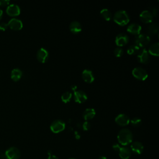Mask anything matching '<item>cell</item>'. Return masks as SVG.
<instances>
[{"mask_svg": "<svg viewBox=\"0 0 159 159\" xmlns=\"http://www.w3.org/2000/svg\"><path fill=\"white\" fill-rule=\"evenodd\" d=\"M48 157L47 159H58V158L57 157L52 154L51 151H48Z\"/></svg>", "mask_w": 159, "mask_h": 159, "instance_id": "obj_32", "label": "cell"}, {"mask_svg": "<svg viewBox=\"0 0 159 159\" xmlns=\"http://www.w3.org/2000/svg\"><path fill=\"white\" fill-rule=\"evenodd\" d=\"M132 74L133 76L135 78L144 81L148 78V73L147 71L142 67H135L132 71Z\"/></svg>", "mask_w": 159, "mask_h": 159, "instance_id": "obj_4", "label": "cell"}, {"mask_svg": "<svg viewBox=\"0 0 159 159\" xmlns=\"http://www.w3.org/2000/svg\"><path fill=\"white\" fill-rule=\"evenodd\" d=\"M69 159H75V158H69Z\"/></svg>", "mask_w": 159, "mask_h": 159, "instance_id": "obj_38", "label": "cell"}, {"mask_svg": "<svg viewBox=\"0 0 159 159\" xmlns=\"http://www.w3.org/2000/svg\"><path fill=\"white\" fill-rule=\"evenodd\" d=\"M137 59H138V61H140V63H148L150 59L149 53L148 51L145 48H143L141 50H139L137 54Z\"/></svg>", "mask_w": 159, "mask_h": 159, "instance_id": "obj_14", "label": "cell"}, {"mask_svg": "<svg viewBox=\"0 0 159 159\" xmlns=\"http://www.w3.org/2000/svg\"><path fill=\"white\" fill-rule=\"evenodd\" d=\"M8 27H9L11 29L14 30H20L23 27L22 22L17 18H12L11 19L8 23Z\"/></svg>", "mask_w": 159, "mask_h": 159, "instance_id": "obj_10", "label": "cell"}, {"mask_svg": "<svg viewBox=\"0 0 159 159\" xmlns=\"http://www.w3.org/2000/svg\"><path fill=\"white\" fill-rule=\"evenodd\" d=\"M22 76V71L19 68H14L11 73V78L14 81H19Z\"/></svg>", "mask_w": 159, "mask_h": 159, "instance_id": "obj_21", "label": "cell"}, {"mask_svg": "<svg viewBox=\"0 0 159 159\" xmlns=\"http://www.w3.org/2000/svg\"><path fill=\"white\" fill-rule=\"evenodd\" d=\"M133 135L132 132L128 129H121L117 134V140L120 144L123 146H126L132 143Z\"/></svg>", "mask_w": 159, "mask_h": 159, "instance_id": "obj_1", "label": "cell"}, {"mask_svg": "<svg viewBox=\"0 0 159 159\" xmlns=\"http://www.w3.org/2000/svg\"><path fill=\"white\" fill-rule=\"evenodd\" d=\"M158 30V24L156 23H153L150 24L148 27V32L151 35H154L157 33Z\"/></svg>", "mask_w": 159, "mask_h": 159, "instance_id": "obj_25", "label": "cell"}, {"mask_svg": "<svg viewBox=\"0 0 159 159\" xmlns=\"http://www.w3.org/2000/svg\"><path fill=\"white\" fill-rule=\"evenodd\" d=\"M50 128L52 132L57 134L65 129V123L61 120H55L52 122Z\"/></svg>", "mask_w": 159, "mask_h": 159, "instance_id": "obj_6", "label": "cell"}, {"mask_svg": "<svg viewBox=\"0 0 159 159\" xmlns=\"http://www.w3.org/2000/svg\"><path fill=\"white\" fill-rule=\"evenodd\" d=\"M120 146L118 143H115V144L113 145L112 148H113V149H114L116 152H118V151H119V148H120Z\"/></svg>", "mask_w": 159, "mask_h": 159, "instance_id": "obj_33", "label": "cell"}, {"mask_svg": "<svg viewBox=\"0 0 159 159\" xmlns=\"http://www.w3.org/2000/svg\"><path fill=\"white\" fill-rule=\"evenodd\" d=\"M37 58L41 63H45L48 58V52L45 48H40L37 52Z\"/></svg>", "mask_w": 159, "mask_h": 159, "instance_id": "obj_12", "label": "cell"}, {"mask_svg": "<svg viewBox=\"0 0 159 159\" xmlns=\"http://www.w3.org/2000/svg\"><path fill=\"white\" fill-rule=\"evenodd\" d=\"M88 99L87 94L85 92L81 90L74 91V100L76 102L82 104L84 102Z\"/></svg>", "mask_w": 159, "mask_h": 159, "instance_id": "obj_8", "label": "cell"}, {"mask_svg": "<svg viewBox=\"0 0 159 159\" xmlns=\"http://www.w3.org/2000/svg\"><path fill=\"white\" fill-rule=\"evenodd\" d=\"M129 16L128 13L124 10H119L116 12L114 15L113 20L118 25L124 26L129 22Z\"/></svg>", "mask_w": 159, "mask_h": 159, "instance_id": "obj_2", "label": "cell"}, {"mask_svg": "<svg viewBox=\"0 0 159 159\" xmlns=\"http://www.w3.org/2000/svg\"><path fill=\"white\" fill-rule=\"evenodd\" d=\"M4 155L7 159H19L20 152L17 147H11L6 150Z\"/></svg>", "mask_w": 159, "mask_h": 159, "instance_id": "obj_5", "label": "cell"}, {"mask_svg": "<svg viewBox=\"0 0 159 159\" xmlns=\"http://www.w3.org/2000/svg\"><path fill=\"white\" fill-rule=\"evenodd\" d=\"M139 17L141 21L146 24L152 22L153 19L152 14L150 12V11L148 10H144L142 11L139 15Z\"/></svg>", "mask_w": 159, "mask_h": 159, "instance_id": "obj_13", "label": "cell"}, {"mask_svg": "<svg viewBox=\"0 0 159 159\" xmlns=\"http://www.w3.org/2000/svg\"><path fill=\"white\" fill-rule=\"evenodd\" d=\"M150 42V37L149 35L144 34H139L135 38V43L137 46L140 47H144L147 46Z\"/></svg>", "mask_w": 159, "mask_h": 159, "instance_id": "obj_3", "label": "cell"}, {"mask_svg": "<svg viewBox=\"0 0 159 159\" xmlns=\"http://www.w3.org/2000/svg\"><path fill=\"white\" fill-rule=\"evenodd\" d=\"M9 4V0H0V6H7Z\"/></svg>", "mask_w": 159, "mask_h": 159, "instance_id": "obj_31", "label": "cell"}, {"mask_svg": "<svg viewBox=\"0 0 159 159\" xmlns=\"http://www.w3.org/2000/svg\"><path fill=\"white\" fill-rule=\"evenodd\" d=\"M82 78L83 80L88 83H91L94 80V76L92 71L88 69H85L83 71Z\"/></svg>", "mask_w": 159, "mask_h": 159, "instance_id": "obj_15", "label": "cell"}, {"mask_svg": "<svg viewBox=\"0 0 159 159\" xmlns=\"http://www.w3.org/2000/svg\"><path fill=\"white\" fill-rule=\"evenodd\" d=\"M130 150L133 152L134 153L140 155L142 153L143 150V145L140 142H138V141L134 142L131 143Z\"/></svg>", "mask_w": 159, "mask_h": 159, "instance_id": "obj_16", "label": "cell"}, {"mask_svg": "<svg viewBox=\"0 0 159 159\" xmlns=\"http://www.w3.org/2000/svg\"><path fill=\"white\" fill-rule=\"evenodd\" d=\"M140 50V48L137 46L136 45H132L130 46H129L127 50V53L129 55H134V54H137L139 53Z\"/></svg>", "mask_w": 159, "mask_h": 159, "instance_id": "obj_24", "label": "cell"}, {"mask_svg": "<svg viewBox=\"0 0 159 159\" xmlns=\"http://www.w3.org/2000/svg\"><path fill=\"white\" fill-rule=\"evenodd\" d=\"M7 27H8L7 23H6V22H4L0 23V30L4 31L7 29Z\"/></svg>", "mask_w": 159, "mask_h": 159, "instance_id": "obj_30", "label": "cell"}, {"mask_svg": "<svg viewBox=\"0 0 159 159\" xmlns=\"http://www.w3.org/2000/svg\"><path fill=\"white\" fill-rule=\"evenodd\" d=\"M71 97H72L71 93L70 91H66L62 94L61 96V99L63 102L67 103L70 101V99H71Z\"/></svg>", "mask_w": 159, "mask_h": 159, "instance_id": "obj_26", "label": "cell"}, {"mask_svg": "<svg viewBox=\"0 0 159 159\" xmlns=\"http://www.w3.org/2000/svg\"><path fill=\"white\" fill-rule=\"evenodd\" d=\"M2 14H3V11H2V10L0 8V20L1 19V18H2Z\"/></svg>", "mask_w": 159, "mask_h": 159, "instance_id": "obj_35", "label": "cell"}, {"mask_svg": "<svg viewBox=\"0 0 159 159\" xmlns=\"http://www.w3.org/2000/svg\"><path fill=\"white\" fill-rule=\"evenodd\" d=\"M96 115V111L93 108H87L83 113V117L84 119L87 121L93 119Z\"/></svg>", "mask_w": 159, "mask_h": 159, "instance_id": "obj_20", "label": "cell"}, {"mask_svg": "<svg viewBox=\"0 0 159 159\" xmlns=\"http://www.w3.org/2000/svg\"><path fill=\"white\" fill-rule=\"evenodd\" d=\"M100 14L102 18L107 21H109L112 19V14L111 11L107 8H104L101 9V11H100Z\"/></svg>", "mask_w": 159, "mask_h": 159, "instance_id": "obj_23", "label": "cell"}, {"mask_svg": "<svg viewBox=\"0 0 159 159\" xmlns=\"http://www.w3.org/2000/svg\"><path fill=\"white\" fill-rule=\"evenodd\" d=\"M115 122L120 126H125L129 124L130 119L125 114H119L115 118Z\"/></svg>", "mask_w": 159, "mask_h": 159, "instance_id": "obj_11", "label": "cell"}, {"mask_svg": "<svg viewBox=\"0 0 159 159\" xmlns=\"http://www.w3.org/2000/svg\"><path fill=\"white\" fill-rule=\"evenodd\" d=\"M148 53L153 56H158L159 55V43L158 42H155L152 43L148 49Z\"/></svg>", "mask_w": 159, "mask_h": 159, "instance_id": "obj_22", "label": "cell"}, {"mask_svg": "<svg viewBox=\"0 0 159 159\" xmlns=\"http://www.w3.org/2000/svg\"><path fill=\"white\" fill-rule=\"evenodd\" d=\"M142 27L140 25L137 23H132L130 24L127 27V32L134 35H138L140 34Z\"/></svg>", "mask_w": 159, "mask_h": 159, "instance_id": "obj_18", "label": "cell"}, {"mask_svg": "<svg viewBox=\"0 0 159 159\" xmlns=\"http://www.w3.org/2000/svg\"><path fill=\"white\" fill-rule=\"evenodd\" d=\"M69 28H70V31L74 34L80 33L82 30V27H81V24L79 22L75 21V20L73 21L70 23Z\"/></svg>", "mask_w": 159, "mask_h": 159, "instance_id": "obj_19", "label": "cell"}, {"mask_svg": "<svg viewBox=\"0 0 159 159\" xmlns=\"http://www.w3.org/2000/svg\"><path fill=\"white\" fill-rule=\"evenodd\" d=\"M75 133H76V139H80V135H78V134H77V132H75Z\"/></svg>", "mask_w": 159, "mask_h": 159, "instance_id": "obj_37", "label": "cell"}, {"mask_svg": "<svg viewBox=\"0 0 159 159\" xmlns=\"http://www.w3.org/2000/svg\"><path fill=\"white\" fill-rule=\"evenodd\" d=\"M6 12L10 16H16L20 14V9L18 5L15 4H11L7 6Z\"/></svg>", "mask_w": 159, "mask_h": 159, "instance_id": "obj_9", "label": "cell"}, {"mask_svg": "<svg viewBox=\"0 0 159 159\" xmlns=\"http://www.w3.org/2000/svg\"><path fill=\"white\" fill-rule=\"evenodd\" d=\"M82 127L84 130H88L90 129V124L88 121H85L82 124Z\"/></svg>", "mask_w": 159, "mask_h": 159, "instance_id": "obj_29", "label": "cell"}, {"mask_svg": "<svg viewBox=\"0 0 159 159\" xmlns=\"http://www.w3.org/2000/svg\"><path fill=\"white\" fill-rule=\"evenodd\" d=\"M119 155L122 159H129L131 156V150L127 147H120L119 151Z\"/></svg>", "mask_w": 159, "mask_h": 159, "instance_id": "obj_17", "label": "cell"}, {"mask_svg": "<svg viewBox=\"0 0 159 159\" xmlns=\"http://www.w3.org/2000/svg\"><path fill=\"white\" fill-rule=\"evenodd\" d=\"M129 40V37L127 34L124 33H120L116 37L115 42L118 47H120L126 45L128 43Z\"/></svg>", "mask_w": 159, "mask_h": 159, "instance_id": "obj_7", "label": "cell"}, {"mask_svg": "<svg viewBox=\"0 0 159 159\" xmlns=\"http://www.w3.org/2000/svg\"><path fill=\"white\" fill-rule=\"evenodd\" d=\"M98 159H107V158L105 156H101L98 158Z\"/></svg>", "mask_w": 159, "mask_h": 159, "instance_id": "obj_36", "label": "cell"}, {"mask_svg": "<svg viewBox=\"0 0 159 159\" xmlns=\"http://www.w3.org/2000/svg\"><path fill=\"white\" fill-rule=\"evenodd\" d=\"M130 122L132 125L134 127H138L142 123V120L139 117H134L131 120Z\"/></svg>", "mask_w": 159, "mask_h": 159, "instance_id": "obj_27", "label": "cell"}, {"mask_svg": "<svg viewBox=\"0 0 159 159\" xmlns=\"http://www.w3.org/2000/svg\"><path fill=\"white\" fill-rule=\"evenodd\" d=\"M123 49L120 47H117L114 50V54L116 57H120L123 55Z\"/></svg>", "mask_w": 159, "mask_h": 159, "instance_id": "obj_28", "label": "cell"}, {"mask_svg": "<svg viewBox=\"0 0 159 159\" xmlns=\"http://www.w3.org/2000/svg\"><path fill=\"white\" fill-rule=\"evenodd\" d=\"M71 90H73V91H76V89H77V86L76 85H75V84H73V85H71Z\"/></svg>", "mask_w": 159, "mask_h": 159, "instance_id": "obj_34", "label": "cell"}]
</instances>
